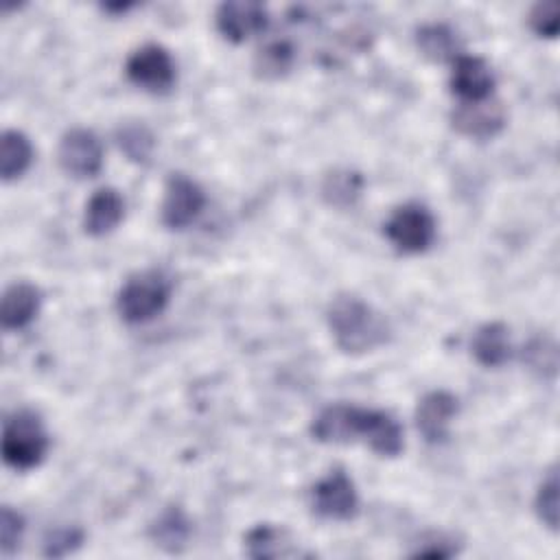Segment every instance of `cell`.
<instances>
[{
    "label": "cell",
    "instance_id": "obj_1",
    "mask_svg": "<svg viewBox=\"0 0 560 560\" xmlns=\"http://www.w3.org/2000/svg\"><path fill=\"white\" fill-rule=\"evenodd\" d=\"M326 322L339 350L363 354L385 346L392 337L387 317L354 293H339L326 308Z\"/></svg>",
    "mask_w": 560,
    "mask_h": 560
},
{
    "label": "cell",
    "instance_id": "obj_2",
    "mask_svg": "<svg viewBox=\"0 0 560 560\" xmlns=\"http://www.w3.org/2000/svg\"><path fill=\"white\" fill-rule=\"evenodd\" d=\"M50 438L33 409H18L2 424V459L15 470H31L48 455Z\"/></svg>",
    "mask_w": 560,
    "mask_h": 560
},
{
    "label": "cell",
    "instance_id": "obj_3",
    "mask_svg": "<svg viewBox=\"0 0 560 560\" xmlns=\"http://www.w3.org/2000/svg\"><path fill=\"white\" fill-rule=\"evenodd\" d=\"M173 282L162 269H142L129 276L116 295V311L127 324H144L158 317L171 300Z\"/></svg>",
    "mask_w": 560,
    "mask_h": 560
},
{
    "label": "cell",
    "instance_id": "obj_4",
    "mask_svg": "<svg viewBox=\"0 0 560 560\" xmlns=\"http://www.w3.org/2000/svg\"><path fill=\"white\" fill-rule=\"evenodd\" d=\"M383 232L387 241L402 254L427 252L438 234V223L433 212L416 201L398 206L385 221Z\"/></svg>",
    "mask_w": 560,
    "mask_h": 560
},
{
    "label": "cell",
    "instance_id": "obj_5",
    "mask_svg": "<svg viewBox=\"0 0 560 560\" xmlns=\"http://www.w3.org/2000/svg\"><path fill=\"white\" fill-rule=\"evenodd\" d=\"M311 508L328 521H352L359 514V492L343 468H332L311 488Z\"/></svg>",
    "mask_w": 560,
    "mask_h": 560
},
{
    "label": "cell",
    "instance_id": "obj_6",
    "mask_svg": "<svg viewBox=\"0 0 560 560\" xmlns=\"http://www.w3.org/2000/svg\"><path fill=\"white\" fill-rule=\"evenodd\" d=\"M127 79L151 94H164L175 85L177 68L173 55L160 44L138 46L125 61Z\"/></svg>",
    "mask_w": 560,
    "mask_h": 560
},
{
    "label": "cell",
    "instance_id": "obj_7",
    "mask_svg": "<svg viewBox=\"0 0 560 560\" xmlns=\"http://www.w3.org/2000/svg\"><path fill=\"white\" fill-rule=\"evenodd\" d=\"M206 208L203 188L184 173H171L164 186V199L160 208L162 223L168 230H186L192 225Z\"/></svg>",
    "mask_w": 560,
    "mask_h": 560
},
{
    "label": "cell",
    "instance_id": "obj_8",
    "mask_svg": "<svg viewBox=\"0 0 560 560\" xmlns=\"http://www.w3.org/2000/svg\"><path fill=\"white\" fill-rule=\"evenodd\" d=\"M57 162L70 177H94L103 168V142L92 129L72 127L59 140Z\"/></svg>",
    "mask_w": 560,
    "mask_h": 560
},
{
    "label": "cell",
    "instance_id": "obj_9",
    "mask_svg": "<svg viewBox=\"0 0 560 560\" xmlns=\"http://www.w3.org/2000/svg\"><path fill=\"white\" fill-rule=\"evenodd\" d=\"M451 127L472 140H490L503 131L508 122L505 107L492 96L475 103H457L448 114Z\"/></svg>",
    "mask_w": 560,
    "mask_h": 560
},
{
    "label": "cell",
    "instance_id": "obj_10",
    "mask_svg": "<svg viewBox=\"0 0 560 560\" xmlns=\"http://www.w3.org/2000/svg\"><path fill=\"white\" fill-rule=\"evenodd\" d=\"M217 31L234 42L241 44L254 35H260L269 24V11L265 4L254 0H230L221 2L214 13Z\"/></svg>",
    "mask_w": 560,
    "mask_h": 560
},
{
    "label": "cell",
    "instance_id": "obj_11",
    "mask_svg": "<svg viewBox=\"0 0 560 560\" xmlns=\"http://www.w3.org/2000/svg\"><path fill=\"white\" fill-rule=\"evenodd\" d=\"M494 72L490 63L477 55L462 52L451 63L448 88L459 98V103L486 101L494 92Z\"/></svg>",
    "mask_w": 560,
    "mask_h": 560
},
{
    "label": "cell",
    "instance_id": "obj_12",
    "mask_svg": "<svg viewBox=\"0 0 560 560\" xmlns=\"http://www.w3.org/2000/svg\"><path fill=\"white\" fill-rule=\"evenodd\" d=\"M459 413V400L446 389L427 392L413 411L416 429L429 444H440L448 438L451 422Z\"/></svg>",
    "mask_w": 560,
    "mask_h": 560
},
{
    "label": "cell",
    "instance_id": "obj_13",
    "mask_svg": "<svg viewBox=\"0 0 560 560\" xmlns=\"http://www.w3.org/2000/svg\"><path fill=\"white\" fill-rule=\"evenodd\" d=\"M363 407L348 402H332L324 407L311 422L313 440L322 444H348L361 440Z\"/></svg>",
    "mask_w": 560,
    "mask_h": 560
},
{
    "label": "cell",
    "instance_id": "obj_14",
    "mask_svg": "<svg viewBox=\"0 0 560 560\" xmlns=\"http://www.w3.org/2000/svg\"><path fill=\"white\" fill-rule=\"evenodd\" d=\"M361 440L381 457H398L405 448L400 422L383 409H363Z\"/></svg>",
    "mask_w": 560,
    "mask_h": 560
},
{
    "label": "cell",
    "instance_id": "obj_15",
    "mask_svg": "<svg viewBox=\"0 0 560 560\" xmlns=\"http://www.w3.org/2000/svg\"><path fill=\"white\" fill-rule=\"evenodd\" d=\"M125 217V199L112 188L103 186L92 192L83 210V230L90 236H105L118 228Z\"/></svg>",
    "mask_w": 560,
    "mask_h": 560
},
{
    "label": "cell",
    "instance_id": "obj_16",
    "mask_svg": "<svg viewBox=\"0 0 560 560\" xmlns=\"http://www.w3.org/2000/svg\"><path fill=\"white\" fill-rule=\"evenodd\" d=\"M42 306V291L31 282H13L2 293L0 322L4 330H20L28 326Z\"/></svg>",
    "mask_w": 560,
    "mask_h": 560
},
{
    "label": "cell",
    "instance_id": "obj_17",
    "mask_svg": "<svg viewBox=\"0 0 560 560\" xmlns=\"http://www.w3.org/2000/svg\"><path fill=\"white\" fill-rule=\"evenodd\" d=\"M243 549L249 558L256 560H276V558H295L300 556V549L293 540V536L273 523H258L254 525L245 538Z\"/></svg>",
    "mask_w": 560,
    "mask_h": 560
},
{
    "label": "cell",
    "instance_id": "obj_18",
    "mask_svg": "<svg viewBox=\"0 0 560 560\" xmlns=\"http://www.w3.org/2000/svg\"><path fill=\"white\" fill-rule=\"evenodd\" d=\"M470 354L483 368H501L512 359L510 328L503 322L481 324L470 339Z\"/></svg>",
    "mask_w": 560,
    "mask_h": 560
},
{
    "label": "cell",
    "instance_id": "obj_19",
    "mask_svg": "<svg viewBox=\"0 0 560 560\" xmlns=\"http://www.w3.org/2000/svg\"><path fill=\"white\" fill-rule=\"evenodd\" d=\"M192 534V523L179 505H168L160 516L149 525V536L155 547L166 553H179Z\"/></svg>",
    "mask_w": 560,
    "mask_h": 560
},
{
    "label": "cell",
    "instance_id": "obj_20",
    "mask_svg": "<svg viewBox=\"0 0 560 560\" xmlns=\"http://www.w3.org/2000/svg\"><path fill=\"white\" fill-rule=\"evenodd\" d=\"M416 46L429 61L453 63L462 55L457 33L444 22H427L416 28Z\"/></svg>",
    "mask_w": 560,
    "mask_h": 560
},
{
    "label": "cell",
    "instance_id": "obj_21",
    "mask_svg": "<svg viewBox=\"0 0 560 560\" xmlns=\"http://www.w3.org/2000/svg\"><path fill=\"white\" fill-rule=\"evenodd\" d=\"M295 48L289 39H267L260 44L252 59V70L258 79H282L293 70Z\"/></svg>",
    "mask_w": 560,
    "mask_h": 560
},
{
    "label": "cell",
    "instance_id": "obj_22",
    "mask_svg": "<svg viewBox=\"0 0 560 560\" xmlns=\"http://www.w3.org/2000/svg\"><path fill=\"white\" fill-rule=\"evenodd\" d=\"M35 149L20 129H4L0 138V175L4 182L22 177L33 164Z\"/></svg>",
    "mask_w": 560,
    "mask_h": 560
},
{
    "label": "cell",
    "instance_id": "obj_23",
    "mask_svg": "<svg viewBox=\"0 0 560 560\" xmlns=\"http://www.w3.org/2000/svg\"><path fill=\"white\" fill-rule=\"evenodd\" d=\"M116 144L118 149L138 164L149 162L153 149H155V136L142 120H127L116 127Z\"/></svg>",
    "mask_w": 560,
    "mask_h": 560
},
{
    "label": "cell",
    "instance_id": "obj_24",
    "mask_svg": "<svg viewBox=\"0 0 560 560\" xmlns=\"http://www.w3.org/2000/svg\"><path fill=\"white\" fill-rule=\"evenodd\" d=\"M363 190V177L350 168H335L324 177L322 195L335 208L352 206Z\"/></svg>",
    "mask_w": 560,
    "mask_h": 560
},
{
    "label": "cell",
    "instance_id": "obj_25",
    "mask_svg": "<svg viewBox=\"0 0 560 560\" xmlns=\"http://www.w3.org/2000/svg\"><path fill=\"white\" fill-rule=\"evenodd\" d=\"M523 359L529 365V370L538 372L542 378H553L558 368V346L551 337L538 335L527 343Z\"/></svg>",
    "mask_w": 560,
    "mask_h": 560
},
{
    "label": "cell",
    "instance_id": "obj_26",
    "mask_svg": "<svg viewBox=\"0 0 560 560\" xmlns=\"http://www.w3.org/2000/svg\"><path fill=\"white\" fill-rule=\"evenodd\" d=\"M534 510L540 518V523L549 529V532H558V472L556 468H551L534 497Z\"/></svg>",
    "mask_w": 560,
    "mask_h": 560
},
{
    "label": "cell",
    "instance_id": "obj_27",
    "mask_svg": "<svg viewBox=\"0 0 560 560\" xmlns=\"http://www.w3.org/2000/svg\"><path fill=\"white\" fill-rule=\"evenodd\" d=\"M85 540V532L79 525H63L55 527L44 536L42 553L46 558H63L74 553Z\"/></svg>",
    "mask_w": 560,
    "mask_h": 560
},
{
    "label": "cell",
    "instance_id": "obj_28",
    "mask_svg": "<svg viewBox=\"0 0 560 560\" xmlns=\"http://www.w3.org/2000/svg\"><path fill=\"white\" fill-rule=\"evenodd\" d=\"M26 521L11 505H2L0 510V551L2 556H13L24 538Z\"/></svg>",
    "mask_w": 560,
    "mask_h": 560
},
{
    "label": "cell",
    "instance_id": "obj_29",
    "mask_svg": "<svg viewBox=\"0 0 560 560\" xmlns=\"http://www.w3.org/2000/svg\"><path fill=\"white\" fill-rule=\"evenodd\" d=\"M529 26L538 37H549L553 39L560 31V9L558 2L547 0V2H536L529 11Z\"/></svg>",
    "mask_w": 560,
    "mask_h": 560
},
{
    "label": "cell",
    "instance_id": "obj_30",
    "mask_svg": "<svg viewBox=\"0 0 560 560\" xmlns=\"http://www.w3.org/2000/svg\"><path fill=\"white\" fill-rule=\"evenodd\" d=\"M451 538L444 536H433L429 540H424L422 547H418L411 556L413 558H451L457 553V549L451 545Z\"/></svg>",
    "mask_w": 560,
    "mask_h": 560
}]
</instances>
